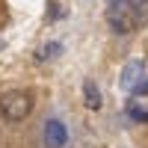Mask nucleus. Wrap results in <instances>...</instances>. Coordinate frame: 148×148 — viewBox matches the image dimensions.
Listing matches in <instances>:
<instances>
[{"instance_id":"nucleus-3","label":"nucleus","mask_w":148,"mask_h":148,"mask_svg":"<svg viewBox=\"0 0 148 148\" xmlns=\"http://www.w3.org/2000/svg\"><path fill=\"white\" fill-rule=\"evenodd\" d=\"M142 77H145V59H127L125 68H121L119 86H121L125 92H133V89L142 83Z\"/></svg>"},{"instance_id":"nucleus-7","label":"nucleus","mask_w":148,"mask_h":148,"mask_svg":"<svg viewBox=\"0 0 148 148\" xmlns=\"http://www.w3.org/2000/svg\"><path fill=\"white\" fill-rule=\"evenodd\" d=\"M133 95H136V98H145V95H148V77L136 86V89H133Z\"/></svg>"},{"instance_id":"nucleus-8","label":"nucleus","mask_w":148,"mask_h":148,"mask_svg":"<svg viewBox=\"0 0 148 148\" xmlns=\"http://www.w3.org/2000/svg\"><path fill=\"white\" fill-rule=\"evenodd\" d=\"M127 6L139 12V9H145V6H148V0H127Z\"/></svg>"},{"instance_id":"nucleus-1","label":"nucleus","mask_w":148,"mask_h":148,"mask_svg":"<svg viewBox=\"0 0 148 148\" xmlns=\"http://www.w3.org/2000/svg\"><path fill=\"white\" fill-rule=\"evenodd\" d=\"M33 110V98L24 89H9L0 95V116L6 121H24Z\"/></svg>"},{"instance_id":"nucleus-9","label":"nucleus","mask_w":148,"mask_h":148,"mask_svg":"<svg viewBox=\"0 0 148 148\" xmlns=\"http://www.w3.org/2000/svg\"><path fill=\"white\" fill-rule=\"evenodd\" d=\"M145 121H148V110H145Z\"/></svg>"},{"instance_id":"nucleus-2","label":"nucleus","mask_w":148,"mask_h":148,"mask_svg":"<svg viewBox=\"0 0 148 148\" xmlns=\"http://www.w3.org/2000/svg\"><path fill=\"white\" fill-rule=\"evenodd\" d=\"M107 18L110 24H113L116 33H130L133 27H136V18L139 12L127 6V0H110V9H107Z\"/></svg>"},{"instance_id":"nucleus-5","label":"nucleus","mask_w":148,"mask_h":148,"mask_svg":"<svg viewBox=\"0 0 148 148\" xmlns=\"http://www.w3.org/2000/svg\"><path fill=\"white\" fill-rule=\"evenodd\" d=\"M83 101H86L89 110H101V104H104V101H101V89H98L92 80L83 83Z\"/></svg>"},{"instance_id":"nucleus-6","label":"nucleus","mask_w":148,"mask_h":148,"mask_svg":"<svg viewBox=\"0 0 148 148\" xmlns=\"http://www.w3.org/2000/svg\"><path fill=\"white\" fill-rule=\"evenodd\" d=\"M59 53H62V45H59V42H47L42 51H39V59H53Z\"/></svg>"},{"instance_id":"nucleus-4","label":"nucleus","mask_w":148,"mask_h":148,"mask_svg":"<svg viewBox=\"0 0 148 148\" xmlns=\"http://www.w3.org/2000/svg\"><path fill=\"white\" fill-rule=\"evenodd\" d=\"M42 139H45L47 148H62L68 142V130H65V125L59 119H47L45 127H42Z\"/></svg>"}]
</instances>
